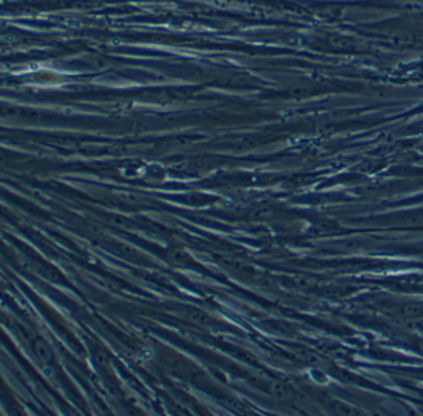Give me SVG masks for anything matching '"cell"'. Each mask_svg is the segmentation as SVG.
I'll list each match as a JSON object with an SVG mask.
<instances>
[{
    "mask_svg": "<svg viewBox=\"0 0 423 416\" xmlns=\"http://www.w3.org/2000/svg\"><path fill=\"white\" fill-rule=\"evenodd\" d=\"M412 41H413V38L411 34L406 33V31H397L390 36V42L396 46H407V45L412 44Z\"/></svg>",
    "mask_w": 423,
    "mask_h": 416,
    "instance_id": "1",
    "label": "cell"
},
{
    "mask_svg": "<svg viewBox=\"0 0 423 416\" xmlns=\"http://www.w3.org/2000/svg\"><path fill=\"white\" fill-rule=\"evenodd\" d=\"M403 312H404V314H407V316H409V317L423 316V306H421V304H414V303L406 304V306L403 307Z\"/></svg>",
    "mask_w": 423,
    "mask_h": 416,
    "instance_id": "2",
    "label": "cell"
},
{
    "mask_svg": "<svg viewBox=\"0 0 423 416\" xmlns=\"http://www.w3.org/2000/svg\"><path fill=\"white\" fill-rule=\"evenodd\" d=\"M36 352H38L39 357H40L42 362H50V359H51V353H50L49 348H47L44 343H41V342L40 343H36Z\"/></svg>",
    "mask_w": 423,
    "mask_h": 416,
    "instance_id": "3",
    "label": "cell"
},
{
    "mask_svg": "<svg viewBox=\"0 0 423 416\" xmlns=\"http://www.w3.org/2000/svg\"><path fill=\"white\" fill-rule=\"evenodd\" d=\"M417 348H418V351L423 354V341L418 342V344H417Z\"/></svg>",
    "mask_w": 423,
    "mask_h": 416,
    "instance_id": "4",
    "label": "cell"
}]
</instances>
